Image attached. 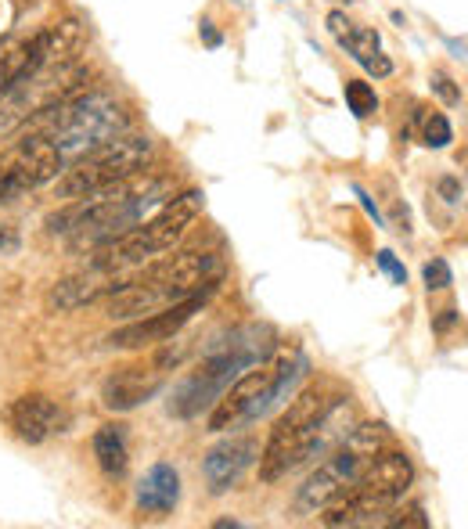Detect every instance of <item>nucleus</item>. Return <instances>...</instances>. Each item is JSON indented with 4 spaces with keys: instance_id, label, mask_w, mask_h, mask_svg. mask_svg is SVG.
<instances>
[{
    "instance_id": "obj_16",
    "label": "nucleus",
    "mask_w": 468,
    "mask_h": 529,
    "mask_svg": "<svg viewBox=\"0 0 468 529\" xmlns=\"http://www.w3.org/2000/svg\"><path fill=\"white\" fill-rule=\"evenodd\" d=\"M339 47L350 54L360 69H368L378 80L393 72V62H389V54H382V40H378V33L371 26H357V22H353V29L342 36Z\"/></svg>"
},
{
    "instance_id": "obj_12",
    "label": "nucleus",
    "mask_w": 468,
    "mask_h": 529,
    "mask_svg": "<svg viewBox=\"0 0 468 529\" xmlns=\"http://www.w3.org/2000/svg\"><path fill=\"white\" fill-rule=\"evenodd\" d=\"M126 278H130L126 270L119 274V270L87 267L83 274H69V278L54 281V285L47 288L44 303L51 314H72V310H83V306L98 303V299L119 292V288L126 285Z\"/></svg>"
},
{
    "instance_id": "obj_10",
    "label": "nucleus",
    "mask_w": 468,
    "mask_h": 529,
    "mask_svg": "<svg viewBox=\"0 0 468 529\" xmlns=\"http://www.w3.org/2000/svg\"><path fill=\"white\" fill-rule=\"evenodd\" d=\"M213 292H198L191 299H180V303L166 306V310H155L148 317H137V321H126L123 328L108 335L105 346L108 350H144V346H159V342L177 339L184 328L191 324V317L202 314V306L209 303Z\"/></svg>"
},
{
    "instance_id": "obj_1",
    "label": "nucleus",
    "mask_w": 468,
    "mask_h": 529,
    "mask_svg": "<svg viewBox=\"0 0 468 529\" xmlns=\"http://www.w3.org/2000/svg\"><path fill=\"white\" fill-rule=\"evenodd\" d=\"M350 407L339 396L310 386L278 414L267 443L260 450V479L278 483L292 468L332 454L350 436Z\"/></svg>"
},
{
    "instance_id": "obj_6",
    "label": "nucleus",
    "mask_w": 468,
    "mask_h": 529,
    "mask_svg": "<svg viewBox=\"0 0 468 529\" xmlns=\"http://www.w3.org/2000/svg\"><path fill=\"white\" fill-rule=\"evenodd\" d=\"M414 483V465L404 450H378L375 458L364 465L357 483L342 497H335L328 508H321V526H371V515L389 512L400 497L411 490Z\"/></svg>"
},
{
    "instance_id": "obj_9",
    "label": "nucleus",
    "mask_w": 468,
    "mask_h": 529,
    "mask_svg": "<svg viewBox=\"0 0 468 529\" xmlns=\"http://www.w3.org/2000/svg\"><path fill=\"white\" fill-rule=\"evenodd\" d=\"M62 173L65 159L58 152V144L47 134L22 130V137L0 152V206H11L29 191L58 180Z\"/></svg>"
},
{
    "instance_id": "obj_14",
    "label": "nucleus",
    "mask_w": 468,
    "mask_h": 529,
    "mask_svg": "<svg viewBox=\"0 0 468 529\" xmlns=\"http://www.w3.org/2000/svg\"><path fill=\"white\" fill-rule=\"evenodd\" d=\"M256 454H260V447H256V440H249V436L224 440V443H216L213 450H206V458H202V476H206L209 494L220 497V494H227L231 486H238V479H242L245 468L256 461Z\"/></svg>"
},
{
    "instance_id": "obj_4",
    "label": "nucleus",
    "mask_w": 468,
    "mask_h": 529,
    "mask_svg": "<svg viewBox=\"0 0 468 529\" xmlns=\"http://www.w3.org/2000/svg\"><path fill=\"white\" fill-rule=\"evenodd\" d=\"M267 353H274V335H270V328H242V332L231 335V342H216L213 350L202 357V364L177 382L170 400V414H177V418H195L202 407H213L216 396L224 393L249 364L263 360Z\"/></svg>"
},
{
    "instance_id": "obj_26",
    "label": "nucleus",
    "mask_w": 468,
    "mask_h": 529,
    "mask_svg": "<svg viewBox=\"0 0 468 529\" xmlns=\"http://www.w3.org/2000/svg\"><path fill=\"white\" fill-rule=\"evenodd\" d=\"M198 36L206 40V47H220V44H224V36L216 33V29H213V22H209V18H202V22H198Z\"/></svg>"
},
{
    "instance_id": "obj_11",
    "label": "nucleus",
    "mask_w": 468,
    "mask_h": 529,
    "mask_svg": "<svg viewBox=\"0 0 468 529\" xmlns=\"http://www.w3.org/2000/svg\"><path fill=\"white\" fill-rule=\"evenodd\" d=\"M162 386H166V368L159 360H152V364H126V368H116L101 382V404L108 411L126 414L148 404L152 396H159Z\"/></svg>"
},
{
    "instance_id": "obj_20",
    "label": "nucleus",
    "mask_w": 468,
    "mask_h": 529,
    "mask_svg": "<svg viewBox=\"0 0 468 529\" xmlns=\"http://www.w3.org/2000/svg\"><path fill=\"white\" fill-rule=\"evenodd\" d=\"M450 141H454V130H450L447 116L443 112H429L422 119V144L425 148H447Z\"/></svg>"
},
{
    "instance_id": "obj_18",
    "label": "nucleus",
    "mask_w": 468,
    "mask_h": 529,
    "mask_svg": "<svg viewBox=\"0 0 468 529\" xmlns=\"http://www.w3.org/2000/svg\"><path fill=\"white\" fill-rule=\"evenodd\" d=\"M26 58H29V36H8V40H0V98L22 80Z\"/></svg>"
},
{
    "instance_id": "obj_19",
    "label": "nucleus",
    "mask_w": 468,
    "mask_h": 529,
    "mask_svg": "<svg viewBox=\"0 0 468 529\" xmlns=\"http://www.w3.org/2000/svg\"><path fill=\"white\" fill-rule=\"evenodd\" d=\"M342 98H346V105H350V112L357 119H371L378 112V94L371 83L364 80H346V87H342Z\"/></svg>"
},
{
    "instance_id": "obj_21",
    "label": "nucleus",
    "mask_w": 468,
    "mask_h": 529,
    "mask_svg": "<svg viewBox=\"0 0 468 529\" xmlns=\"http://www.w3.org/2000/svg\"><path fill=\"white\" fill-rule=\"evenodd\" d=\"M422 281H425L429 292H443V288L454 285V274H450V267H447L443 256H432V260L422 267Z\"/></svg>"
},
{
    "instance_id": "obj_23",
    "label": "nucleus",
    "mask_w": 468,
    "mask_h": 529,
    "mask_svg": "<svg viewBox=\"0 0 468 529\" xmlns=\"http://www.w3.org/2000/svg\"><path fill=\"white\" fill-rule=\"evenodd\" d=\"M375 263H378V267H382V270H386L389 278H393V285H407V270H404V263L396 260V256H393V252H389V249L375 252Z\"/></svg>"
},
{
    "instance_id": "obj_27",
    "label": "nucleus",
    "mask_w": 468,
    "mask_h": 529,
    "mask_svg": "<svg viewBox=\"0 0 468 529\" xmlns=\"http://www.w3.org/2000/svg\"><path fill=\"white\" fill-rule=\"evenodd\" d=\"M15 249H18V234L11 231V227L0 224V256H11Z\"/></svg>"
},
{
    "instance_id": "obj_17",
    "label": "nucleus",
    "mask_w": 468,
    "mask_h": 529,
    "mask_svg": "<svg viewBox=\"0 0 468 529\" xmlns=\"http://www.w3.org/2000/svg\"><path fill=\"white\" fill-rule=\"evenodd\" d=\"M94 461L108 479H123L130 465V447H126V425H101L94 432Z\"/></svg>"
},
{
    "instance_id": "obj_28",
    "label": "nucleus",
    "mask_w": 468,
    "mask_h": 529,
    "mask_svg": "<svg viewBox=\"0 0 468 529\" xmlns=\"http://www.w3.org/2000/svg\"><path fill=\"white\" fill-rule=\"evenodd\" d=\"M353 195L360 198V206H364L371 216H375V224H382V216H378V209H375V202H371V198H368V191H364V188H357V184H353Z\"/></svg>"
},
{
    "instance_id": "obj_24",
    "label": "nucleus",
    "mask_w": 468,
    "mask_h": 529,
    "mask_svg": "<svg viewBox=\"0 0 468 529\" xmlns=\"http://www.w3.org/2000/svg\"><path fill=\"white\" fill-rule=\"evenodd\" d=\"M386 526H418V529H425L429 526V519H425V512L422 508H404V512H393V519H386Z\"/></svg>"
},
{
    "instance_id": "obj_29",
    "label": "nucleus",
    "mask_w": 468,
    "mask_h": 529,
    "mask_svg": "<svg viewBox=\"0 0 468 529\" xmlns=\"http://www.w3.org/2000/svg\"><path fill=\"white\" fill-rule=\"evenodd\" d=\"M342 4H353V0H342Z\"/></svg>"
},
{
    "instance_id": "obj_7",
    "label": "nucleus",
    "mask_w": 468,
    "mask_h": 529,
    "mask_svg": "<svg viewBox=\"0 0 468 529\" xmlns=\"http://www.w3.org/2000/svg\"><path fill=\"white\" fill-rule=\"evenodd\" d=\"M155 141L148 134H119L112 141L98 144L94 152L76 159L69 170L58 177V198L62 202H76V198L98 195V191L112 188L119 180L134 177L144 170V162L152 159Z\"/></svg>"
},
{
    "instance_id": "obj_13",
    "label": "nucleus",
    "mask_w": 468,
    "mask_h": 529,
    "mask_svg": "<svg viewBox=\"0 0 468 529\" xmlns=\"http://www.w3.org/2000/svg\"><path fill=\"white\" fill-rule=\"evenodd\" d=\"M4 422H8V429L15 432L18 440L36 447V443H47L65 429V411L54 404L51 396L26 393L11 400L8 411H4Z\"/></svg>"
},
{
    "instance_id": "obj_5",
    "label": "nucleus",
    "mask_w": 468,
    "mask_h": 529,
    "mask_svg": "<svg viewBox=\"0 0 468 529\" xmlns=\"http://www.w3.org/2000/svg\"><path fill=\"white\" fill-rule=\"evenodd\" d=\"M202 213V191H184L177 198H166L162 209L141 224H134L130 231L116 234L112 242L98 245V256L90 267H101V270H130V267H141V263H152L159 256L173 249V245L184 238L195 216Z\"/></svg>"
},
{
    "instance_id": "obj_8",
    "label": "nucleus",
    "mask_w": 468,
    "mask_h": 529,
    "mask_svg": "<svg viewBox=\"0 0 468 529\" xmlns=\"http://www.w3.org/2000/svg\"><path fill=\"white\" fill-rule=\"evenodd\" d=\"M389 436L382 425H357V429L339 443V447L328 454L324 465H317V472L299 486V497H296V508L303 515H317L321 508L342 497L357 483V476L364 472L371 458L378 450H386Z\"/></svg>"
},
{
    "instance_id": "obj_22",
    "label": "nucleus",
    "mask_w": 468,
    "mask_h": 529,
    "mask_svg": "<svg viewBox=\"0 0 468 529\" xmlns=\"http://www.w3.org/2000/svg\"><path fill=\"white\" fill-rule=\"evenodd\" d=\"M432 94H436L443 105H458L461 101V87L450 80L447 72H432Z\"/></svg>"
},
{
    "instance_id": "obj_3",
    "label": "nucleus",
    "mask_w": 468,
    "mask_h": 529,
    "mask_svg": "<svg viewBox=\"0 0 468 529\" xmlns=\"http://www.w3.org/2000/svg\"><path fill=\"white\" fill-rule=\"evenodd\" d=\"M303 375H306V357L299 350L267 353L263 360L249 364L224 393L216 396L206 429L231 432V429H242V425L256 422V418L270 414L278 404H285V396L292 393V386H296Z\"/></svg>"
},
{
    "instance_id": "obj_2",
    "label": "nucleus",
    "mask_w": 468,
    "mask_h": 529,
    "mask_svg": "<svg viewBox=\"0 0 468 529\" xmlns=\"http://www.w3.org/2000/svg\"><path fill=\"white\" fill-rule=\"evenodd\" d=\"M220 281H224V263L213 252H173L166 260H152L141 274H130L126 285L108 296L105 314L112 321H137L198 292H216Z\"/></svg>"
},
{
    "instance_id": "obj_25",
    "label": "nucleus",
    "mask_w": 468,
    "mask_h": 529,
    "mask_svg": "<svg viewBox=\"0 0 468 529\" xmlns=\"http://www.w3.org/2000/svg\"><path fill=\"white\" fill-rule=\"evenodd\" d=\"M436 191H440V195H443V202H450V206H458V198H461V184H458V180H450V177L436 180Z\"/></svg>"
},
{
    "instance_id": "obj_15",
    "label": "nucleus",
    "mask_w": 468,
    "mask_h": 529,
    "mask_svg": "<svg viewBox=\"0 0 468 529\" xmlns=\"http://www.w3.org/2000/svg\"><path fill=\"white\" fill-rule=\"evenodd\" d=\"M134 497H137V508H141L144 515H155V519L170 515L173 508H177V501H180L177 468H173L170 461H155V465L144 472L141 483H137Z\"/></svg>"
}]
</instances>
